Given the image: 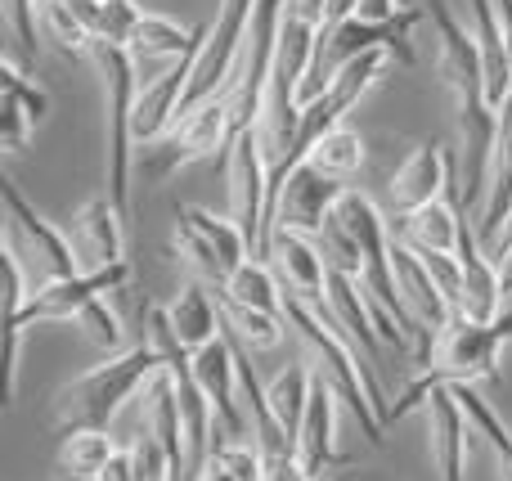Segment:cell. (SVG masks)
I'll list each match as a JSON object with an SVG mask.
<instances>
[{
    "mask_svg": "<svg viewBox=\"0 0 512 481\" xmlns=\"http://www.w3.org/2000/svg\"><path fill=\"white\" fill-rule=\"evenodd\" d=\"M512 212V104L499 113V140H495V158H490V189L486 203H481V221L477 234L495 243V234L504 230Z\"/></svg>",
    "mask_w": 512,
    "mask_h": 481,
    "instance_id": "cb8c5ba5",
    "label": "cell"
},
{
    "mask_svg": "<svg viewBox=\"0 0 512 481\" xmlns=\"http://www.w3.org/2000/svg\"><path fill=\"white\" fill-rule=\"evenodd\" d=\"M508 338H512V311H504L490 324H472V320H459V315H454V324L436 338L427 369L405 387V396L396 401L391 423H400L405 414L423 410V401H427L432 387H450V383L477 387V383H486V378H495L499 374V347H504Z\"/></svg>",
    "mask_w": 512,
    "mask_h": 481,
    "instance_id": "3957f363",
    "label": "cell"
},
{
    "mask_svg": "<svg viewBox=\"0 0 512 481\" xmlns=\"http://www.w3.org/2000/svg\"><path fill=\"white\" fill-rule=\"evenodd\" d=\"M221 297L234 306H248V311H270V315H283V288L274 279V266L270 261H243L230 279L221 284Z\"/></svg>",
    "mask_w": 512,
    "mask_h": 481,
    "instance_id": "484cf974",
    "label": "cell"
},
{
    "mask_svg": "<svg viewBox=\"0 0 512 481\" xmlns=\"http://www.w3.org/2000/svg\"><path fill=\"white\" fill-rule=\"evenodd\" d=\"M90 63L104 81V198L122 216H131V144L140 77H135L131 54L117 45H90Z\"/></svg>",
    "mask_w": 512,
    "mask_h": 481,
    "instance_id": "277c9868",
    "label": "cell"
},
{
    "mask_svg": "<svg viewBox=\"0 0 512 481\" xmlns=\"http://www.w3.org/2000/svg\"><path fill=\"white\" fill-rule=\"evenodd\" d=\"M450 387H454V396H459L463 414H468L472 432H477V437H486L490 455H495V464H499V477L512 481V428L499 419L495 410H490V401L472 383H450Z\"/></svg>",
    "mask_w": 512,
    "mask_h": 481,
    "instance_id": "4316f807",
    "label": "cell"
},
{
    "mask_svg": "<svg viewBox=\"0 0 512 481\" xmlns=\"http://www.w3.org/2000/svg\"><path fill=\"white\" fill-rule=\"evenodd\" d=\"M283 324H292V329H297V338L306 342L310 360H315V378H319V383H324L328 392H333L337 401L355 414V423L364 428V437H369L373 446H382V441H387L382 432H387L391 410H396V405L382 396L378 378L360 365V351L346 347L342 329H337L324 311L297 302L292 293L283 297Z\"/></svg>",
    "mask_w": 512,
    "mask_h": 481,
    "instance_id": "6da1fadb",
    "label": "cell"
},
{
    "mask_svg": "<svg viewBox=\"0 0 512 481\" xmlns=\"http://www.w3.org/2000/svg\"><path fill=\"white\" fill-rule=\"evenodd\" d=\"M198 481H243V477L234 473V464H230V459H225V455H216V450H212V455L203 459V468H198Z\"/></svg>",
    "mask_w": 512,
    "mask_h": 481,
    "instance_id": "f35d334b",
    "label": "cell"
},
{
    "mask_svg": "<svg viewBox=\"0 0 512 481\" xmlns=\"http://www.w3.org/2000/svg\"><path fill=\"white\" fill-rule=\"evenodd\" d=\"M225 180H230V221L243 230L252 257L265 261V239H270V167H265L261 135L256 131L234 135Z\"/></svg>",
    "mask_w": 512,
    "mask_h": 481,
    "instance_id": "52a82bcc",
    "label": "cell"
},
{
    "mask_svg": "<svg viewBox=\"0 0 512 481\" xmlns=\"http://www.w3.org/2000/svg\"><path fill=\"white\" fill-rule=\"evenodd\" d=\"M346 198V185L324 171H315L310 162H297L288 171L279 189L270 198V230H288V234H306V239H319L324 225L333 221L337 203Z\"/></svg>",
    "mask_w": 512,
    "mask_h": 481,
    "instance_id": "30bf717a",
    "label": "cell"
},
{
    "mask_svg": "<svg viewBox=\"0 0 512 481\" xmlns=\"http://www.w3.org/2000/svg\"><path fill=\"white\" fill-rule=\"evenodd\" d=\"M310 392H315V369H306V365H288L265 387V401H270L274 419H279V428L288 432L292 441H297L301 419H306V410H310Z\"/></svg>",
    "mask_w": 512,
    "mask_h": 481,
    "instance_id": "f1b7e54d",
    "label": "cell"
},
{
    "mask_svg": "<svg viewBox=\"0 0 512 481\" xmlns=\"http://www.w3.org/2000/svg\"><path fill=\"white\" fill-rule=\"evenodd\" d=\"M472 36L481 50V68H486V104L495 113H504L512 104V50L508 32L499 18V0H472Z\"/></svg>",
    "mask_w": 512,
    "mask_h": 481,
    "instance_id": "44dd1931",
    "label": "cell"
},
{
    "mask_svg": "<svg viewBox=\"0 0 512 481\" xmlns=\"http://www.w3.org/2000/svg\"><path fill=\"white\" fill-rule=\"evenodd\" d=\"M99 481H135V464H131V450H117L113 464L99 473Z\"/></svg>",
    "mask_w": 512,
    "mask_h": 481,
    "instance_id": "ab89813d",
    "label": "cell"
},
{
    "mask_svg": "<svg viewBox=\"0 0 512 481\" xmlns=\"http://www.w3.org/2000/svg\"><path fill=\"white\" fill-rule=\"evenodd\" d=\"M117 446L108 432H68L59 441V473L68 481H99L108 464H113Z\"/></svg>",
    "mask_w": 512,
    "mask_h": 481,
    "instance_id": "f546056e",
    "label": "cell"
},
{
    "mask_svg": "<svg viewBox=\"0 0 512 481\" xmlns=\"http://www.w3.org/2000/svg\"><path fill=\"white\" fill-rule=\"evenodd\" d=\"M234 113H230V99H212V104H198L194 113H185L167 135L158 140V149L149 153L144 162V176L149 180H167L171 171L189 167L198 158H212V153H230L234 144Z\"/></svg>",
    "mask_w": 512,
    "mask_h": 481,
    "instance_id": "ba28073f",
    "label": "cell"
},
{
    "mask_svg": "<svg viewBox=\"0 0 512 481\" xmlns=\"http://www.w3.org/2000/svg\"><path fill=\"white\" fill-rule=\"evenodd\" d=\"M391 266H396V284H400V297H405V311L414 315L418 329L436 342L454 324L450 297L441 293V284H436L432 270L423 266V257H418L414 248H405L400 239H391Z\"/></svg>",
    "mask_w": 512,
    "mask_h": 481,
    "instance_id": "2e32d148",
    "label": "cell"
},
{
    "mask_svg": "<svg viewBox=\"0 0 512 481\" xmlns=\"http://www.w3.org/2000/svg\"><path fill=\"white\" fill-rule=\"evenodd\" d=\"M131 464H135V481H171L176 477V459H171V450L162 446L153 432H140L131 446Z\"/></svg>",
    "mask_w": 512,
    "mask_h": 481,
    "instance_id": "d590c367",
    "label": "cell"
},
{
    "mask_svg": "<svg viewBox=\"0 0 512 481\" xmlns=\"http://www.w3.org/2000/svg\"><path fill=\"white\" fill-rule=\"evenodd\" d=\"M423 419H427V455H432V468L441 473V481H468L463 468H468V414H463L454 387H432L423 401Z\"/></svg>",
    "mask_w": 512,
    "mask_h": 481,
    "instance_id": "5bb4252c",
    "label": "cell"
},
{
    "mask_svg": "<svg viewBox=\"0 0 512 481\" xmlns=\"http://www.w3.org/2000/svg\"><path fill=\"white\" fill-rule=\"evenodd\" d=\"M45 108H50L45 90L36 86V81H27V72L18 68L14 59L0 63V149L5 153L27 149V140H32L36 122L45 117Z\"/></svg>",
    "mask_w": 512,
    "mask_h": 481,
    "instance_id": "ffe728a7",
    "label": "cell"
},
{
    "mask_svg": "<svg viewBox=\"0 0 512 481\" xmlns=\"http://www.w3.org/2000/svg\"><path fill=\"white\" fill-rule=\"evenodd\" d=\"M265 261L274 266V275L288 284V293L297 297V302H306V306H315V311L328 315V306H324L328 261H324V252H319L315 239L288 234V230H270V239H265Z\"/></svg>",
    "mask_w": 512,
    "mask_h": 481,
    "instance_id": "7c38bea8",
    "label": "cell"
},
{
    "mask_svg": "<svg viewBox=\"0 0 512 481\" xmlns=\"http://www.w3.org/2000/svg\"><path fill=\"white\" fill-rule=\"evenodd\" d=\"M158 374H162V356L153 342H140V347L122 351V356H108L104 365L86 369L81 378H72V383H63L54 392V428L63 437L68 432H108L117 410Z\"/></svg>",
    "mask_w": 512,
    "mask_h": 481,
    "instance_id": "7a4b0ae2",
    "label": "cell"
},
{
    "mask_svg": "<svg viewBox=\"0 0 512 481\" xmlns=\"http://www.w3.org/2000/svg\"><path fill=\"white\" fill-rule=\"evenodd\" d=\"M405 14L400 0H360V14L355 18H369V23H391V18Z\"/></svg>",
    "mask_w": 512,
    "mask_h": 481,
    "instance_id": "74e56055",
    "label": "cell"
},
{
    "mask_svg": "<svg viewBox=\"0 0 512 481\" xmlns=\"http://www.w3.org/2000/svg\"><path fill=\"white\" fill-rule=\"evenodd\" d=\"M306 162L315 171H324V176H333V180L355 176V171L364 167V140H360V131H351V126H337V131H328L324 140H319L315 149L306 153Z\"/></svg>",
    "mask_w": 512,
    "mask_h": 481,
    "instance_id": "4dcf8cb0",
    "label": "cell"
},
{
    "mask_svg": "<svg viewBox=\"0 0 512 481\" xmlns=\"http://www.w3.org/2000/svg\"><path fill=\"white\" fill-rule=\"evenodd\" d=\"M221 315H225V329L252 351H270L283 342V315L270 311H248V306H234L221 297Z\"/></svg>",
    "mask_w": 512,
    "mask_h": 481,
    "instance_id": "1f68e13d",
    "label": "cell"
},
{
    "mask_svg": "<svg viewBox=\"0 0 512 481\" xmlns=\"http://www.w3.org/2000/svg\"><path fill=\"white\" fill-rule=\"evenodd\" d=\"M86 5H104V0H86Z\"/></svg>",
    "mask_w": 512,
    "mask_h": 481,
    "instance_id": "7bdbcfd3",
    "label": "cell"
},
{
    "mask_svg": "<svg viewBox=\"0 0 512 481\" xmlns=\"http://www.w3.org/2000/svg\"><path fill=\"white\" fill-rule=\"evenodd\" d=\"M126 216L108 203L104 194L90 198L77 216H72V252H77L81 275H95V270H113L126 266V234H122Z\"/></svg>",
    "mask_w": 512,
    "mask_h": 481,
    "instance_id": "9a60e30c",
    "label": "cell"
},
{
    "mask_svg": "<svg viewBox=\"0 0 512 481\" xmlns=\"http://www.w3.org/2000/svg\"><path fill=\"white\" fill-rule=\"evenodd\" d=\"M176 252L207 279L225 284L243 261H252V248L243 230L230 216H212L207 207H176V234H171Z\"/></svg>",
    "mask_w": 512,
    "mask_h": 481,
    "instance_id": "9c48e42d",
    "label": "cell"
},
{
    "mask_svg": "<svg viewBox=\"0 0 512 481\" xmlns=\"http://www.w3.org/2000/svg\"><path fill=\"white\" fill-rule=\"evenodd\" d=\"M324 306H328V320H333L342 333H351V338L364 347V356L378 365V360H382V333H378V320H373V311H369V297H364V288L355 284V279L328 270V297H324Z\"/></svg>",
    "mask_w": 512,
    "mask_h": 481,
    "instance_id": "7402d4cb",
    "label": "cell"
},
{
    "mask_svg": "<svg viewBox=\"0 0 512 481\" xmlns=\"http://www.w3.org/2000/svg\"><path fill=\"white\" fill-rule=\"evenodd\" d=\"M41 32L45 41H54L63 54H90V32L86 23L77 18L72 0H41Z\"/></svg>",
    "mask_w": 512,
    "mask_h": 481,
    "instance_id": "d6a6232c",
    "label": "cell"
},
{
    "mask_svg": "<svg viewBox=\"0 0 512 481\" xmlns=\"http://www.w3.org/2000/svg\"><path fill=\"white\" fill-rule=\"evenodd\" d=\"M252 9H256V0H221L216 23L207 27V41L194 59V72H189V90H185V104H180V117L194 113L198 104L221 99L225 90L234 86L239 63H243V45H248Z\"/></svg>",
    "mask_w": 512,
    "mask_h": 481,
    "instance_id": "8992f818",
    "label": "cell"
},
{
    "mask_svg": "<svg viewBox=\"0 0 512 481\" xmlns=\"http://www.w3.org/2000/svg\"><path fill=\"white\" fill-rule=\"evenodd\" d=\"M459 266H463V302H459V320L472 324H490L504 315V288H499V266L481 252V234L472 225V216H463V234H459Z\"/></svg>",
    "mask_w": 512,
    "mask_h": 481,
    "instance_id": "ac0fdd59",
    "label": "cell"
},
{
    "mask_svg": "<svg viewBox=\"0 0 512 481\" xmlns=\"http://www.w3.org/2000/svg\"><path fill=\"white\" fill-rule=\"evenodd\" d=\"M5 18L18 36V50H23V63L36 68V54H41V0H5Z\"/></svg>",
    "mask_w": 512,
    "mask_h": 481,
    "instance_id": "e575fe53",
    "label": "cell"
},
{
    "mask_svg": "<svg viewBox=\"0 0 512 481\" xmlns=\"http://www.w3.org/2000/svg\"><path fill=\"white\" fill-rule=\"evenodd\" d=\"M0 203H5V248L18 257V266L32 279V293L45 284H59V279L81 275L72 239H63L41 212L23 198V189L14 180H0Z\"/></svg>",
    "mask_w": 512,
    "mask_h": 481,
    "instance_id": "5b68a950",
    "label": "cell"
},
{
    "mask_svg": "<svg viewBox=\"0 0 512 481\" xmlns=\"http://www.w3.org/2000/svg\"><path fill=\"white\" fill-rule=\"evenodd\" d=\"M72 324H77V329L86 333V342H95L99 351H117V347H122V320H117V311L104 302V297H95V302H90Z\"/></svg>",
    "mask_w": 512,
    "mask_h": 481,
    "instance_id": "836d02e7",
    "label": "cell"
},
{
    "mask_svg": "<svg viewBox=\"0 0 512 481\" xmlns=\"http://www.w3.org/2000/svg\"><path fill=\"white\" fill-rule=\"evenodd\" d=\"M319 481H333V477H319Z\"/></svg>",
    "mask_w": 512,
    "mask_h": 481,
    "instance_id": "ee69618b",
    "label": "cell"
},
{
    "mask_svg": "<svg viewBox=\"0 0 512 481\" xmlns=\"http://www.w3.org/2000/svg\"><path fill=\"white\" fill-rule=\"evenodd\" d=\"M203 41H207V27H180L176 18H167V14H144L131 45H126V54H131L135 77H140V86H144V81L162 77L171 63L198 54Z\"/></svg>",
    "mask_w": 512,
    "mask_h": 481,
    "instance_id": "4fadbf2b",
    "label": "cell"
},
{
    "mask_svg": "<svg viewBox=\"0 0 512 481\" xmlns=\"http://www.w3.org/2000/svg\"><path fill=\"white\" fill-rule=\"evenodd\" d=\"M324 5H328V0H288V9H292V14H297V18H306V23H324Z\"/></svg>",
    "mask_w": 512,
    "mask_h": 481,
    "instance_id": "60d3db41",
    "label": "cell"
},
{
    "mask_svg": "<svg viewBox=\"0 0 512 481\" xmlns=\"http://www.w3.org/2000/svg\"><path fill=\"white\" fill-rule=\"evenodd\" d=\"M72 9H77V18L86 23L90 41L95 45H117V50H126L135 36V27H140L144 9L135 5V0H104V5H86V0H72Z\"/></svg>",
    "mask_w": 512,
    "mask_h": 481,
    "instance_id": "83f0119b",
    "label": "cell"
},
{
    "mask_svg": "<svg viewBox=\"0 0 512 481\" xmlns=\"http://www.w3.org/2000/svg\"><path fill=\"white\" fill-rule=\"evenodd\" d=\"M450 185H459V180H454L450 149L436 140H423L405 162H400L396 180H391V203H396V212L405 216V212H418V207L436 203L441 194H450Z\"/></svg>",
    "mask_w": 512,
    "mask_h": 481,
    "instance_id": "e0dca14e",
    "label": "cell"
},
{
    "mask_svg": "<svg viewBox=\"0 0 512 481\" xmlns=\"http://www.w3.org/2000/svg\"><path fill=\"white\" fill-rule=\"evenodd\" d=\"M512 252V212H508V221H504V230L495 234V257H508Z\"/></svg>",
    "mask_w": 512,
    "mask_h": 481,
    "instance_id": "b9f144b4",
    "label": "cell"
},
{
    "mask_svg": "<svg viewBox=\"0 0 512 481\" xmlns=\"http://www.w3.org/2000/svg\"><path fill=\"white\" fill-rule=\"evenodd\" d=\"M459 234H463V212L459 203H436L418 207V212H405L396 221V239L414 252H459Z\"/></svg>",
    "mask_w": 512,
    "mask_h": 481,
    "instance_id": "603a6c76",
    "label": "cell"
},
{
    "mask_svg": "<svg viewBox=\"0 0 512 481\" xmlns=\"http://www.w3.org/2000/svg\"><path fill=\"white\" fill-rule=\"evenodd\" d=\"M265 481H310V477L297 464V455H283V459H265Z\"/></svg>",
    "mask_w": 512,
    "mask_h": 481,
    "instance_id": "8d00e7d4",
    "label": "cell"
},
{
    "mask_svg": "<svg viewBox=\"0 0 512 481\" xmlns=\"http://www.w3.org/2000/svg\"><path fill=\"white\" fill-rule=\"evenodd\" d=\"M171 315V329H176V338L185 342V351H203L207 342L221 338V311H216V302L207 297V288L198 284H185L180 288V297L167 306Z\"/></svg>",
    "mask_w": 512,
    "mask_h": 481,
    "instance_id": "d4e9b609",
    "label": "cell"
},
{
    "mask_svg": "<svg viewBox=\"0 0 512 481\" xmlns=\"http://www.w3.org/2000/svg\"><path fill=\"white\" fill-rule=\"evenodd\" d=\"M337 396L328 392L324 383L315 378V392H310V410L301 419V432H297V464L306 468L310 481L328 477L333 468H346L351 459L337 450Z\"/></svg>",
    "mask_w": 512,
    "mask_h": 481,
    "instance_id": "d6986e66",
    "label": "cell"
},
{
    "mask_svg": "<svg viewBox=\"0 0 512 481\" xmlns=\"http://www.w3.org/2000/svg\"><path fill=\"white\" fill-rule=\"evenodd\" d=\"M194 378L203 387L207 405H212V437L216 441H248V410H243V387H239V360H234L230 333L207 342L194 351Z\"/></svg>",
    "mask_w": 512,
    "mask_h": 481,
    "instance_id": "8fae6325",
    "label": "cell"
}]
</instances>
